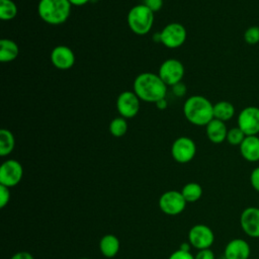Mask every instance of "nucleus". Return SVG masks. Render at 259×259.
<instances>
[{"mask_svg": "<svg viewBox=\"0 0 259 259\" xmlns=\"http://www.w3.org/2000/svg\"><path fill=\"white\" fill-rule=\"evenodd\" d=\"M172 91H173V93L176 96L182 97L186 93V87H185V85L183 83L179 82V83H177V84L172 86Z\"/></svg>", "mask_w": 259, "mask_h": 259, "instance_id": "2f4dec72", "label": "nucleus"}, {"mask_svg": "<svg viewBox=\"0 0 259 259\" xmlns=\"http://www.w3.org/2000/svg\"><path fill=\"white\" fill-rule=\"evenodd\" d=\"M242 157L251 163L259 161V137L246 136L242 144L239 146Z\"/></svg>", "mask_w": 259, "mask_h": 259, "instance_id": "dca6fc26", "label": "nucleus"}, {"mask_svg": "<svg viewBox=\"0 0 259 259\" xmlns=\"http://www.w3.org/2000/svg\"><path fill=\"white\" fill-rule=\"evenodd\" d=\"M71 6L68 0H39L37 12L45 22L59 25L64 23L70 16Z\"/></svg>", "mask_w": 259, "mask_h": 259, "instance_id": "7ed1b4c3", "label": "nucleus"}, {"mask_svg": "<svg viewBox=\"0 0 259 259\" xmlns=\"http://www.w3.org/2000/svg\"><path fill=\"white\" fill-rule=\"evenodd\" d=\"M194 259H215V256L214 253L210 250V248H208L198 250L194 256Z\"/></svg>", "mask_w": 259, "mask_h": 259, "instance_id": "c756f323", "label": "nucleus"}, {"mask_svg": "<svg viewBox=\"0 0 259 259\" xmlns=\"http://www.w3.org/2000/svg\"><path fill=\"white\" fill-rule=\"evenodd\" d=\"M10 259H34V257L32 256L31 253L27 251H19L15 253Z\"/></svg>", "mask_w": 259, "mask_h": 259, "instance_id": "473e14b6", "label": "nucleus"}, {"mask_svg": "<svg viewBox=\"0 0 259 259\" xmlns=\"http://www.w3.org/2000/svg\"><path fill=\"white\" fill-rule=\"evenodd\" d=\"M227 126L224 121L213 118L205 125V133L207 139L213 144H221L227 140Z\"/></svg>", "mask_w": 259, "mask_h": 259, "instance_id": "f3484780", "label": "nucleus"}, {"mask_svg": "<svg viewBox=\"0 0 259 259\" xmlns=\"http://www.w3.org/2000/svg\"><path fill=\"white\" fill-rule=\"evenodd\" d=\"M188 242L197 250L208 249L214 242V234L206 225H194L188 232Z\"/></svg>", "mask_w": 259, "mask_h": 259, "instance_id": "423d86ee", "label": "nucleus"}, {"mask_svg": "<svg viewBox=\"0 0 259 259\" xmlns=\"http://www.w3.org/2000/svg\"><path fill=\"white\" fill-rule=\"evenodd\" d=\"M250 184L254 190L259 192V166L255 167L250 174Z\"/></svg>", "mask_w": 259, "mask_h": 259, "instance_id": "cd10ccee", "label": "nucleus"}, {"mask_svg": "<svg viewBox=\"0 0 259 259\" xmlns=\"http://www.w3.org/2000/svg\"><path fill=\"white\" fill-rule=\"evenodd\" d=\"M159 77L167 86H173L181 82L184 75L183 64L176 59H168L159 68Z\"/></svg>", "mask_w": 259, "mask_h": 259, "instance_id": "1a4fd4ad", "label": "nucleus"}, {"mask_svg": "<svg viewBox=\"0 0 259 259\" xmlns=\"http://www.w3.org/2000/svg\"><path fill=\"white\" fill-rule=\"evenodd\" d=\"M120 248L119 240L116 236L112 234H107L100 239L99 250L101 254L106 258L114 257Z\"/></svg>", "mask_w": 259, "mask_h": 259, "instance_id": "a211bd4d", "label": "nucleus"}, {"mask_svg": "<svg viewBox=\"0 0 259 259\" xmlns=\"http://www.w3.org/2000/svg\"><path fill=\"white\" fill-rule=\"evenodd\" d=\"M15 145V140L13 134L6 128H2L0 131V155L2 157H5L9 155Z\"/></svg>", "mask_w": 259, "mask_h": 259, "instance_id": "412c9836", "label": "nucleus"}, {"mask_svg": "<svg viewBox=\"0 0 259 259\" xmlns=\"http://www.w3.org/2000/svg\"><path fill=\"white\" fill-rule=\"evenodd\" d=\"M240 226L248 237L259 239V207L248 206L244 208L240 215Z\"/></svg>", "mask_w": 259, "mask_h": 259, "instance_id": "f8f14e48", "label": "nucleus"}, {"mask_svg": "<svg viewBox=\"0 0 259 259\" xmlns=\"http://www.w3.org/2000/svg\"><path fill=\"white\" fill-rule=\"evenodd\" d=\"M168 259H194V256L187 251H182L180 249L174 251Z\"/></svg>", "mask_w": 259, "mask_h": 259, "instance_id": "c85d7f7f", "label": "nucleus"}, {"mask_svg": "<svg viewBox=\"0 0 259 259\" xmlns=\"http://www.w3.org/2000/svg\"><path fill=\"white\" fill-rule=\"evenodd\" d=\"M17 14V6L12 0H0V18L2 20L13 19Z\"/></svg>", "mask_w": 259, "mask_h": 259, "instance_id": "5701e85b", "label": "nucleus"}, {"mask_svg": "<svg viewBox=\"0 0 259 259\" xmlns=\"http://www.w3.org/2000/svg\"><path fill=\"white\" fill-rule=\"evenodd\" d=\"M235 115L234 105L226 100H222L213 104V118L222 121L230 120Z\"/></svg>", "mask_w": 259, "mask_h": 259, "instance_id": "aec40b11", "label": "nucleus"}, {"mask_svg": "<svg viewBox=\"0 0 259 259\" xmlns=\"http://www.w3.org/2000/svg\"><path fill=\"white\" fill-rule=\"evenodd\" d=\"M71 5H74V6H82V5H85L86 3H88L90 0H68Z\"/></svg>", "mask_w": 259, "mask_h": 259, "instance_id": "f704fd0d", "label": "nucleus"}, {"mask_svg": "<svg viewBox=\"0 0 259 259\" xmlns=\"http://www.w3.org/2000/svg\"><path fill=\"white\" fill-rule=\"evenodd\" d=\"M171 154L176 162L181 164L188 163L196 154V145L190 138L180 137L172 144Z\"/></svg>", "mask_w": 259, "mask_h": 259, "instance_id": "9d476101", "label": "nucleus"}, {"mask_svg": "<svg viewBox=\"0 0 259 259\" xmlns=\"http://www.w3.org/2000/svg\"><path fill=\"white\" fill-rule=\"evenodd\" d=\"M258 207H259V200H258Z\"/></svg>", "mask_w": 259, "mask_h": 259, "instance_id": "4c0bfd02", "label": "nucleus"}, {"mask_svg": "<svg viewBox=\"0 0 259 259\" xmlns=\"http://www.w3.org/2000/svg\"><path fill=\"white\" fill-rule=\"evenodd\" d=\"M158 203L160 209L164 213L168 215H176L184 210L187 202L181 191L168 190L160 196Z\"/></svg>", "mask_w": 259, "mask_h": 259, "instance_id": "39448f33", "label": "nucleus"}, {"mask_svg": "<svg viewBox=\"0 0 259 259\" xmlns=\"http://www.w3.org/2000/svg\"><path fill=\"white\" fill-rule=\"evenodd\" d=\"M185 118L194 125H206L213 119V104L201 95L190 96L183 105Z\"/></svg>", "mask_w": 259, "mask_h": 259, "instance_id": "f03ea898", "label": "nucleus"}, {"mask_svg": "<svg viewBox=\"0 0 259 259\" xmlns=\"http://www.w3.org/2000/svg\"><path fill=\"white\" fill-rule=\"evenodd\" d=\"M19 49L15 41L2 38L0 40V61L2 63H8L15 60L18 56Z\"/></svg>", "mask_w": 259, "mask_h": 259, "instance_id": "6ab92c4d", "label": "nucleus"}, {"mask_svg": "<svg viewBox=\"0 0 259 259\" xmlns=\"http://www.w3.org/2000/svg\"><path fill=\"white\" fill-rule=\"evenodd\" d=\"M144 5H146L153 12L160 10L163 6V0H144Z\"/></svg>", "mask_w": 259, "mask_h": 259, "instance_id": "7c9ffc66", "label": "nucleus"}, {"mask_svg": "<svg viewBox=\"0 0 259 259\" xmlns=\"http://www.w3.org/2000/svg\"><path fill=\"white\" fill-rule=\"evenodd\" d=\"M181 193L186 202H195L202 195V187L196 182H189L182 187Z\"/></svg>", "mask_w": 259, "mask_h": 259, "instance_id": "4be33fe9", "label": "nucleus"}, {"mask_svg": "<svg viewBox=\"0 0 259 259\" xmlns=\"http://www.w3.org/2000/svg\"><path fill=\"white\" fill-rule=\"evenodd\" d=\"M251 254L250 245L241 238L229 241L225 247L224 255L226 259H249Z\"/></svg>", "mask_w": 259, "mask_h": 259, "instance_id": "2eb2a0df", "label": "nucleus"}, {"mask_svg": "<svg viewBox=\"0 0 259 259\" xmlns=\"http://www.w3.org/2000/svg\"><path fill=\"white\" fill-rule=\"evenodd\" d=\"M116 108L122 117L132 118L139 112L140 98L135 92L123 91L117 97Z\"/></svg>", "mask_w": 259, "mask_h": 259, "instance_id": "ddd939ff", "label": "nucleus"}, {"mask_svg": "<svg viewBox=\"0 0 259 259\" xmlns=\"http://www.w3.org/2000/svg\"><path fill=\"white\" fill-rule=\"evenodd\" d=\"M51 61L57 69L68 70L75 64V55L70 48L57 46L51 53Z\"/></svg>", "mask_w": 259, "mask_h": 259, "instance_id": "4468645a", "label": "nucleus"}, {"mask_svg": "<svg viewBox=\"0 0 259 259\" xmlns=\"http://www.w3.org/2000/svg\"><path fill=\"white\" fill-rule=\"evenodd\" d=\"M10 200V190L9 187L0 184V207H5Z\"/></svg>", "mask_w": 259, "mask_h": 259, "instance_id": "bb28decb", "label": "nucleus"}, {"mask_svg": "<svg viewBox=\"0 0 259 259\" xmlns=\"http://www.w3.org/2000/svg\"><path fill=\"white\" fill-rule=\"evenodd\" d=\"M23 176L21 164L13 159L4 161L0 166V184L7 187L16 186Z\"/></svg>", "mask_w": 259, "mask_h": 259, "instance_id": "9b49d317", "label": "nucleus"}, {"mask_svg": "<svg viewBox=\"0 0 259 259\" xmlns=\"http://www.w3.org/2000/svg\"><path fill=\"white\" fill-rule=\"evenodd\" d=\"M80 259H89V258H80Z\"/></svg>", "mask_w": 259, "mask_h": 259, "instance_id": "e433bc0d", "label": "nucleus"}, {"mask_svg": "<svg viewBox=\"0 0 259 259\" xmlns=\"http://www.w3.org/2000/svg\"><path fill=\"white\" fill-rule=\"evenodd\" d=\"M134 92L140 100L146 102H157L166 96L167 85L154 73H142L134 81Z\"/></svg>", "mask_w": 259, "mask_h": 259, "instance_id": "f257e3e1", "label": "nucleus"}, {"mask_svg": "<svg viewBox=\"0 0 259 259\" xmlns=\"http://www.w3.org/2000/svg\"><path fill=\"white\" fill-rule=\"evenodd\" d=\"M244 40L250 46L257 45L259 42V26L248 27L244 32Z\"/></svg>", "mask_w": 259, "mask_h": 259, "instance_id": "a878e982", "label": "nucleus"}, {"mask_svg": "<svg viewBox=\"0 0 259 259\" xmlns=\"http://www.w3.org/2000/svg\"><path fill=\"white\" fill-rule=\"evenodd\" d=\"M155 104H156L157 108H158V109H160V110H164V109H166V108H167V105H168V103H167V101H166V99H165V98H163V99H161V100L157 101Z\"/></svg>", "mask_w": 259, "mask_h": 259, "instance_id": "72a5a7b5", "label": "nucleus"}, {"mask_svg": "<svg viewBox=\"0 0 259 259\" xmlns=\"http://www.w3.org/2000/svg\"><path fill=\"white\" fill-rule=\"evenodd\" d=\"M153 23L154 12L144 4L134 6L127 14V24L136 34H147L151 30Z\"/></svg>", "mask_w": 259, "mask_h": 259, "instance_id": "20e7f679", "label": "nucleus"}, {"mask_svg": "<svg viewBox=\"0 0 259 259\" xmlns=\"http://www.w3.org/2000/svg\"><path fill=\"white\" fill-rule=\"evenodd\" d=\"M191 244L189 243V242H183L181 245H180V247H179V249L180 250H182V251H187V252H190V249H191Z\"/></svg>", "mask_w": 259, "mask_h": 259, "instance_id": "c9c22d12", "label": "nucleus"}, {"mask_svg": "<svg viewBox=\"0 0 259 259\" xmlns=\"http://www.w3.org/2000/svg\"><path fill=\"white\" fill-rule=\"evenodd\" d=\"M237 123L246 136H257L259 134V107L243 108L238 115Z\"/></svg>", "mask_w": 259, "mask_h": 259, "instance_id": "6e6552de", "label": "nucleus"}, {"mask_svg": "<svg viewBox=\"0 0 259 259\" xmlns=\"http://www.w3.org/2000/svg\"><path fill=\"white\" fill-rule=\"evenodd\" d=\"M245 138L246 135L243 133V131L239 126H236L228 131L227 142L232 146H240Z\"/></svg>", "mask_w": 259, "mask_h": 259, "instance_id": "393cba45", "label": "nucleus"}, {"mask_svg": "<svg viewBox=\"0 0 259 259\" xmlns=\"http://www.w3.org/2000/svg\"><path fill=\"white\" fill-rule=\"evenodd\" d=\"M109 132L113 137L119 138L125 135L127 132V122L124 117H115L109 124Z\"/></svg>", "mask_w": 259, "mask_h": 259, "instance_id": "b1692460", "label": "nucleus"}, {"mask_svg": "<svg viewBox=\"0 0 259 259\" xmlns=\"http://www.w3.org/2000/svg\"><path fill=\"white\" fill-rule=\"evenodd\" d=\"M185 27L177 22L167 24L160 32V41L168 49L181 47L186 39Z\"/></svg>", "mask_w": 259, "mask_h": 259, "instance_id": "0eeeda50", "label": "nucleus"}]
</instances>
